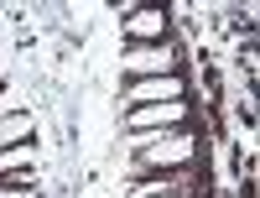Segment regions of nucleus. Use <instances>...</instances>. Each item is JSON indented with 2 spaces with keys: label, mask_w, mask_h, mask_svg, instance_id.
Returning <instances> with one entry per match:
<instances>
[{
  "label": "nucleus",
  "mask_w": 260,
  "mask_h": 198,
  "mask_svg": "<svg viewBox=\"0 0 260 198\" xmlns=\"http://www.w3.org/2000/svg\"><path fill=\"white\" fill-rule=\"evenodd\" d=\"M37 162V146L26 141V146H6V151H0V178H11V172H26Z\"/></svg>",
  "instance_id": "6e6552de"
},
{
  "label": "nucleus",
  "mask_w": 260,
  "mask_h": 198,
  "mask_svg": "<svg viewBox=\"0 0 260 198\" xmlns=\"http://www.w3.org/2000/svg\"><path fill=\"white\" fill-rule=\"evenodd\" d=\"M120 37L136 42H161L167 37V11L161 6H120Z\"/></svg>",
  "instance_id": "39448f33"
},
{
  "label": "nucleus",
  "mask_w": 260,
  "mask_h": 198,
  "mask_svg": "<svg viewBox=\"0 0 260 198\" xmlns=\"http://www.w3.org/2000/svg\"><path fill=\"white\" fill-rule=\"evenodd\" d=\"M120 73H130V78L177 73V47H172V42H136V47L120 52Z\"/></svg>",
  "instance_id": "f257e3e1"
},
{
  "label": "nucleus",
  "mask_w": 260,
  "mask_h": 198,
  "mask_svg": "<svg viewBox=\"0 0 260 198\" xmlns=\"http://www.w3.org/2000/svg\"><path fill=\"white\" fill-rule=\"evenodd\" d=\"M192 151H198V141H192V130H167L161 141H151L136 151V167H161V172H177Z\"/></svg>",
  "instance_id": "f03ea898"
},
{
  "label": "nucleus",
  "mask_w": 260,
  "mask_h": 198,
  "mask_svg": "<svg viewBox=\"0 0 260 198\" xmlns=\"http://www.w3.org/2000/svg\"><path fill=\"white\" fill-rule=\"evenodd\" d=\"M0 198H42L37 188H11V183H0Z\"/></svg>",
  "instance_id": "9d476101"
},
{
  "label": "nucleus",
  "mask_w": 260,
  "mask_h": 198,
  "mask_svg": "<svg viewBox=\"0 0 260 198\" xmlns=\"http://www.w3.org/2000/svg\"><path fill=\"white\" fill-rule=\"evenodd\" d=\"M172 99H187V78L182 73H156V78H130L125 83V104H172Z\"/></svg>",
  "instance_id": "20e7f679"
},
{
  "label": "nucleus",
  "mask_w": 260,
  "mask_h": 198,
  "mask_svg": "<svg viewBox=\"0 0 260 198\" xmlns=\"http://www.w3.org/2000/svg\"><path fill=\"white\" fill-rule=\"evenodd\" d=\"M6 115H21V99H16V89H0V120Z\"/></svg>",
  "instance_id": "1a4fd4ad"
},
{
  "label": "nucleus",
  "mask_w": 260,
  "mask_h": 198,
  "mask_svg": "<svg viewBox=\"0 0 260 198\" xmlns=\"http://www.w3.org/2000/svg\"><path fill=\"white\" fill-rule=\"evenodd\" d=\"M0 89H6V83H0Z\"/></svg>",
  "instance_id": "9b49d317"
},
{
  "label": "nucleus",
  "mask_w": 260,
  "mask_h": 198,
  "mask_svg": "<svg viewBox=\"0 0 260 198\" xmlns=\"http://www.w3.org/2000/svg\"><path fill=\"white\" fill-rule=\"evenodd\" d=\"M31 130H37V120L26 115V109H21V115H6V120H0V151H6V146H26Z\"/></svg>",
  "instance_id": "0eeeda50"
},
{
  "label": "nucleus",
  "mask_w": 260,
  "mask_h": 198,
  "mask_svg": "<svg viewBox=\"0 0 260 198\" xmlns=\"http://www.w3.org/2000/svg\"><path fill=\"white\" fill-rule=\"evenodd\" d=\"M177 172H182V167H177ZM177 172H156V178H130L125 198H182V193H187V183L177 178Z\"/></svg>",
  "instance_id": "423d86ee"
},
{
  "label": "nucleus",
  "mask_w": 260,
  "mask_h": 198,
  "mask_svg": "<svg viewBox=\"0 0 260 198\" xmlns=\"http://www.w3.org/2000/svg\"><path fill=\"white\" fill-rule=\"evenodd\" d=\"M130 130H141V136H167V130H182L187 125V99H172V104H136L125 115Z\"/></svg>",
  "instance_id": "7ed1b4c3"
}]
</instances>
